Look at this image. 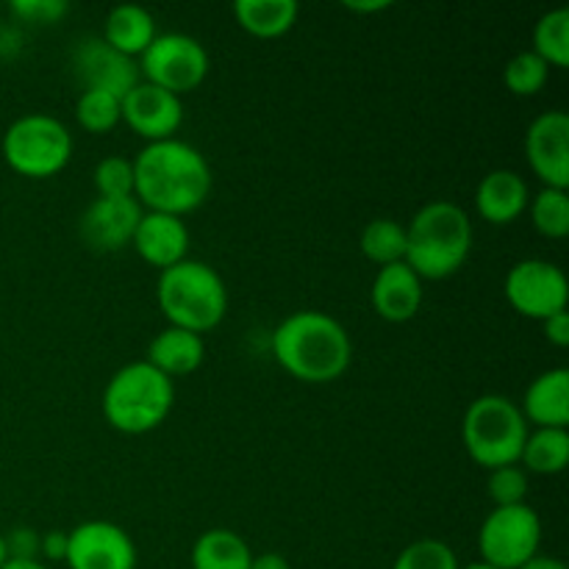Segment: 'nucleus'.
Returning <instances> with one entry per match:
<instances>
[{
	"mask_svg": "<svg viewBox=\"0 0 569 569\" xmlns=\"http://www.w3.org/2000/svg\"><path fill=\"white\" fill-rule=\"evenodd\" d=\"M206 359V345L200 333L187 331V328L167 326L164 331L156 333L148 345V365H153L161 376L172 378L189 376L198 370Z\"/></svg>",
	"mask_w": 569,
	"mask_h": 569,
	"instance_id": "nucleus-20",
	"label": "nucleus"
},
{
	"mask_svg": "<svg viewBox=\"0 0 569 569\" xmlns=\"http://www.w3.org/2000/svg\"><path fill=\"white\" fill-rule=\"evenodd\" d=\"M139 72H142V81L156 83L181 98L183 92H192L203 83L209 72V53L189 33H156L148 50L139 56Z\"/></svg>",
	"mask_w": 569,
	"mask_h": 569,
	"instance_id": "nucleus-9",
	"label": "nucleus"
},
{
	"mask_svg": "<svg viewBox=\"0 0 569 569\" xmlns=\"http://www.w3.org/2000/svg\"><path fill=\"white\" fill-rule=\"evenodd\" d=\"M144 209L133 194L128 198H94L78 220V233L98 253H117L131 244Z\"/></svg>",
	"mask_w": 569,
	"mask_h": 569,
	"instance_id": "nucleus-13",
	"label": "nucleus"
},
{
	"mask_svg": "<svg viewBox=\"0 0 569 569\" xmlns=\"http://www.w3.org/2000/svg\"><path fill=\"white\" fill-rule=\"evenodd\" d=\"M528 433L531 431H528L522 409L506 395H481L472 400L461 422L467 453L487 470L520 465Z\"/></svg>",
	"mask_w": 569,
	"mask_h": 569,
	"instance_id": "nucleus-6",
	"label": "nucleus"
},
{
	"mask_svg": "<svg viewBox=\"0 0 569 569\" xmlns=\"http://www.w3.org/2000/svg\"><path fill=\"white\" fill-rule=\"evenodd\" d=\"M472 248L470 214L453 200H431L406 226V264L420 278L453 276Z\"/></svg>",
	"mask_w": 569,
	"mask_h": 569,
	"instance_id": "nucleus-3",
	"label": "nucleus"
},
{
	"mask_svg": "<svg viewBox=\"0 0 569 569\" xmlns=\"http://www.w3.org/2000/svg\"><path fill=\"white\" fill-rule=\"evenodd\" d=\"M122 120L148 142H161V139H172V133L181 128L183 103L178 94L150 81H139L122 98Z\"/></svg>",
	"mask_w": 569,
	"mask_h": 569,
	"instance_id": "nucleus-15",
	"label": "nucleus"
},
{
	"mask_svg": "<svg viewBox=\"0 0 569 569\" xmlns=\"http://www.w3.org/2000/svg\"><path fill=\"white\" fill-rule=\"evenodd\" d=\"M531 203V192L520 172L492 170L476 189V209L492 226H509Z\"/></svg>",
	"mask_w": 569,
	"mask_h": 569,
	"instance_id": "nucleus-18",
	"label": "nucleus"
},
{
	"mask_svg": "<svg viewBox=\"0 0 569 569\" xmlns=\"http://www.w3.org/2000/svg\"><path fill=\"white\" fill-rule=\"evenodd\" d=\"M39 539L31 528H17L11 537H6V548H9V559H37Z\"/></svg>",
	"mask_w": 569,
	"mask_h": 569,
	"instance_id": "nucleus-34",
	"label": "nucleus"
},
{
	"mask_svg": "<svg viewBox=\"0 0 569 569\" xmlns=\"http://www.w3.org/2000/svg\"><path fill=\"white\" fill-rule=\"evenodd\" d=\"M465 569H498V567H489V565H483V561H478V565H467Z\"/></svg>",
	"mask_w": 569,
	"mask_h": 569,
	"instance_id": "nucleus-42",
	"label": "nucleus"
},
{
	"mask_svg": "<svg viewBox=\"0 0 569 569\" xmlns=\"http://www.w3.org/2000/svg\"><path fill=\"white\" fill-rule=\"evenodd\" d=\"M548 76H550V64L542 59V56L533 53V50H520V53H517L503 70L506 87H509L515 94H522V98L537 94L539 89L548 83Z\"/></svg>",
	"mask_w": 569,
	"mask_h": 569,
	"instance_id": "nucleus-29",
	"label": "nucleus"
},
{
	"mask_svg": "<svg viewBox=\"0 0 569 569\" xmlns=\"http://www.w3.org/2000/svg\"><path fill=\"white\" fill-rule=\"evenodd\" d=\"M72 156V133L59 117L31 111L6 128L3 159L26 178H48L67 167Z\"/></svg>",
	"mask_w": 569,
	"mask_h": 569,
	"instance_id": "nucleus-7",
	"label": "nucleus"
},
{
	"mask_svg": "<svg viewBox=\"0 0 569 569\" xmlns=\"http://www.w3.org/2000/svg\"><path fill=\"white\" fill-rule=\"evenodd\" d=\"M72 72L83 89H100V92L126 98L139 81V61L111 48L103 37H83L72 48Z\"/></svg>",
	"mask_w": 569,
	"mask_h": 569,
	"instance_id": "nucleus-12",
	"label": "nucleus"
},
{
	"mask_svg": "<svg viewBox=\"0 0 569 569\" xmlns=\"http://www.w3.org/2000/svg\"><path fill=\"white\" fill-rule=\"evenodd\" d=\"M103 39L120 53L142 56L148 44L156 39V20L144 6L120 3L109 11L103 22Z\"/></svg>",
	"mask_w": 569,
	"mask_h": 569,
	"instance_id": "nucleus-21",
	"label": "nucleus"
},
{
	"mask_svg": "<svg viewBox=\"0 0 569 569\" xmlns=\"http://www.w3.org/2000/svg\"><path fill=\"white\" fill-rule=\"evenodd\" d=\"M70 569H137V545L126 528L106 520H89L67 531Z\"/></svg>",
	"mask_w": 569,
	"mask_h": 569,
	"instance_id": "nucleus-11",
	"label": "nucleus"
},
{
	"mask_svg": "<svg viewBox=\"0 0 569 569\" xmlns=\"http://www.w3.org/2000/svg\"><path fill=\"white\" fill-rule=\"evenodd\" d=\"M372 306L389 322H406L420 311L422 278L406 261H395L378 270L370 289Z\"/></svg>",
	"mask_w": 569,
	"mask_h": 569,
	"instance_id": "nucleus-17",
	"label": "nucleus"
},
{
	"mask_svg": "<svg viewBox=\"0 0 569 569\" xmlns=\"http://www.w3.org/2000/svg\"><path fill=\"white\" fill-rule=\"evenodd\" d=\"M542 328H545V337H548L550 342L556 345V348H567V345H569V315H567V309L559 311V315L548 317V320H542Z\"/></svg>",
	"mask_w": 569,
	"mask_h": 569,
	"instance_id": "nucleus-35",
	"label": "nucleus"
},
{
	"mask_svg": "<svg viewBox=\"0 0 569 569\" xmlns=\"http://www.w3.org/2000/svg\"><path fill=\"white\" fill-rule=\"evenodd\" d=\"M348 9H353V11H381V9H389V3L387 0H376V3H353V0H348Z\"/></svg>",
	"mask_w": 569,
	"mask_h": 569,
	"instance_id": "nucleus-40",
	"label": "nucleus"
},
{
	"mask_svg": "<svg viewBox=\"0 0 569 569\" xmlns=\"http://www.w3.org/2000/svg\"><path fill=\"white\" fill-rule=\"evenodd\" d=\"M522 417L537 428H567L569 426V370L542 372L533 378L522 400Z\"/></svg>",
	"mask_w": 569,
	"mask_h": 569,
	"instance_id": "nucleus-19",
	"label": "nucleus"
},
{
	"mask_svg": "<svg viewBox=\"0 0 569 569\" xmlns=\"http://www.w3.org/2000/svg\"><path fill=\"white\" fill-rule=\"evenodd\" d=\"M253 553L237 531L211 528L192 545V569H250Z\"/></svg>",
	"mask_w": 569,
	"mask_h": 569,
	"instance_id": "nucleus-22",
	"label": "nucleus"
},
{
	"mask_svg": "<svg viewBox=\"0 0 569 569\" xmlns=\"http://www.w3.org/2000/svg\"><path fill=\"white\" fill-rule=\"evenodd\" d=\"M250 569H292L289 567V561L283 559L281 553H261V556H253V565Z\"/></svg>",
	"mask_w": 569,
	"mask_h": 569,
	"instance_id": "nucleus-37",
	"label": "nucleus"
},
{
	"mask_svg": "<svg viewBox=\"0 0 569 569\" xmlns=\"http://www.w3.org/2000/svg\"><path fill=\"white\" fill-rule=\"evenodd\" d=\"M526 156L545 187H569V114L561 109L545 111L526 133Z\"/></svg>",
	"mask_w": 569,
	"mask_h": 569,
	"instance_id": "nucleus-14",
	"label": "nucleus"
},
{
	"mask_svg": "<svg viewBox=\"0 0 569 569\" xmlns=\"http://www.w3.org/2000/svg\"><path fill=\"white\" fill-rule=\"evenodd\" d=\"M131 244L148 264L167 270L187 259L189 228L183 217L161 214V211H144L139 220Z\"/></svg>",
	"mask_w": 569,
	"mask_h": 569,
	"instance_id": "nucleus-16",
	"label": "nucleus"
},
{
	"mask_svg": "<svg viewBox=\"0 0 569 569\" xmlns=\"http://www.w3.org/2000/svg\"><path fill=\"white\" fill-rule=\"evenodd\" d=\"M211 181L206 156L183 139L148 142L133 159V198L144 211L183 217L206 203Z\"/></svg>",
	"mask_w": 569,
	"mask_h": 569,
	"instance_id": "nucleus-1",
	"label": "nucleus"
},
{
	"mask_svg": "<svg viewBox=\"0 0 569 569\" xmlns=\"http://www.w3.org/2000/svg\"><path fill=\"white\" fill-rule=\"evenodd\" d=\"M392 569H459V559L439 539H417L395 559Z\"/></svg>",
	"mask_w": 569,
	"mask_h": 569,
	"instance_id": "nucleus-30",
	"label": "nucleus"
},
{
	"mask_svg": "<svg viewBox=\"0 0 569 569\" xmlns=\"http://www.w3.org/2000/svg\"><path fill=\"white\" fill-rule=\"evenodd\" d=\"M176 387L148 361H131L109 378L103 415L122 433H148L170 417Z\"/></svg>",
	"mask_w": 569,
	"mask_h": 569,
	"instance_id": "nucleus-5",
	"label": "nucleus"
},
{
	"mask_svg": "<svg viewBox=\"0 0 569 569\" xmlns=\"http://www.w3.org/2000/svg\"><path fill=\"white\" fill-rule=\"evenodd\" d=\"M39 550L48 559H64L67 556V531H48L39 539Z\"/></svg>",
	"mask_w": 569,
	"mask_h": 569,
	"instance_id": "nucleus-36",
	"label": "nucleus"
},
{
	"mask_svg": "<svg viewBox=\"0 0 569 569\" xmlns=\"http://www.w3.org/2000/svg\"><path fill=\"white\" fill-rule=\"evenodd\" d=\"M6 561H9V548H6V537L0 533V567H3Z\"/></svg>",
	"mask_w": 569,
	"mask_h": 569,
	"instance_id": "nucleus-41",
	"label": "nucleus"
},
{
	"mask_svg": "<svg viewBox=\"0 0 569 569\" xmlns=\"http://www.w3.org/2000/svg\"><path fill=\"white\" fill-rule=\"evenodd\" d=\"M92 181L100 198H128L133 194V161L126 156H106L94 164Z\"/></svg>",
	"mask_w": 569,
	"mask_h": 569,
	"instance_id": "nucleus-31",
	"label": "nucleus"
},
{
	"mask_svg": "<svg viewBox=\"0 0 569 569\" xmlns=\"http://www.w3.org/2000/svg\"><path fill=\"white\" fill-rule=\"evenodd\" d=\"M506 298L531 320H548L567 309L569 281L559 264L545 259L517 261L506 276Z\"/></svg>",
	"mask_w": 569,
	"mask_h": 569,
	"instance_id": "nucleus-10",
	"label": "nucleus"
},
{
	"mask_svg": "<svg viewBox=\"0 0 569 569\" xmlns=\"http://www.w3.org/2000/svg\"><path fill=\"white\" fill-rule=\"evenodd\" d=\"M520 461L526 472L537 476H559L569 461V433L567 428H537L528 433L522 445Z\"/></svg>",
	"mask_w": 569,
	"mask_h": 569,
	"instance_id": "nucleus-24",
	"label": "nucleus"
},
{
	"mask_svg": "<svg viewBox=\"0 0 569 569\" xmlns=\"http://www.w3.org/2000/svg\"><path fill=\"white\" fill-rule=\"evenodd\" d=\"M295 0H237L233 17L248 33L261 39H272L287 33L298 20Z\"/></svg>",
	"mask_w": 569,
	"mask_h": 569,
	"instance_id": "nucleus-23",
	"label": "nucleus"
},
{
	"mask_svg": "<svg viewBox=\"0 0 569 569\" xmlns=\"http://www.w3.org/2000/svg\"><path fill=\"white\" fill-rule=\"evenodd\" d=\"M76 120L89 133H106L122 120V100L100 89H83L76 103Z\"/></svg>",
	"mask_w": 569,
	"mask_h": 569,
	"instance_id": "nucleus-28",
	"label": "nucleus"
},
{
	"mask_svg": "<svg viewBox=\"0 0 569 569\" xmlns=\"http://www.w3.org/2000/svg\"><path fill=\"white\" fill-rule=\"evenodd\" d=\"M542 520L528 503L495 506L478 531V550L483 565L498 569H520L539 553Z\"/></svg>",
	"mask_w": 569,
	"mask_h": 569,
	"instance_id": "nucleus-8",
	"label": "nucleus"
},
{
	"mask_svg": "<svg viewBox=\"0 0 569 569\" xmlns=\"http://www.w3.org/2000/svg\"><path fill=\"white\" fill-rule=\"evenodd\" d=\"M487 487L495 506H520L526 503L528 495V472L517 465L498 467V470H489Z\"/></svg>",
	"mask_w": 569,
	"mask_h": 569,
	"instance_id": "nucleus-32",
	"label": "nucleus"
},
{
	"mask_svg": "<svg viewBox=\"0 0 569 569\" xmlns=\"http://www.w3.org/2000/svg\"><path fill=\"white\" fill-rule=\"evenodd\" d=\"M533 228L548 239H565L569 233V194L567 189L545 187L537 198L528 203Z\"/></svg>",
	"mask_w": 569,
	"mask_h": 569,
	"instance_id": "nucleus-27",
	"label": "nucleus"
},
{
	"mask_svg": "<svg viewBox=\"0 0 569 569\" xmlns=\"http://www.w3.org/2000/svg\"><path fill=\"white\" fill-rule=\"evenodd\" d=\"M156 300L170 326L206 333L222 322L228 311L226 281L214 267L198 259H183L161 270Z\"/></svg>",
	"mask_w": 569,
	"mask_h": 569,
	"instance_id": "nucleus-4",
	"label": "nucleus"
},
{
	"mask_svg": "<svg viewBox=\"0 0 569 569\" xmlns=\"http://www.w3.org/2000/svg\"><path fill=\"white\" fill-rule=\"evenodd\" d=\"M0 569H48V567L39 565L37 559H9Z\"/></svg>",
	"mask_w": 569,
	"mask_h": 569,
	"instance_id": "nucleus-39",
	"label": "nucleus"
},
{
	"mask_svg": "<svg viewBox=\"0 0 569 569\" xmlns=\"http://www.w3.org/2000/svg\"><path fill=\"white\" fill-rule=\"evenodd\" d=\"M11 11L26 22L53 26V22H59L70 11V3L67 0H14Z\"/></svg>",
	"mask_w": 569,
	"mask_h": 569,
	"instance_id": "nucleus-33",
	"label": "nucleus"
},
{
	"mask_svg": "<svg viewBox=\"0 0 569 569\" xmlns=\"http://www.w3.org/2000/svg\"><path fill=\"white\" fill-rule=\"evenodd\" d=\"M533 53L542 56L550 67L569 64V9H550L539 17L533 28Z\"/></svg>",
	"mask_w": 569,
	"mask_h": 569,
	"instance_id": "nucleus-26",
	"label": "nucleus"
},
{
	"mask_svg": "<svg viewBox=\"0 0 569 569\" xmlns=\"http://www.w3.org/2000/svg\"><path fill=\"white\" fill-rule=\"evenodd\" d=\"M520 569H569L565 561L556 559V556H542L537 553L531 561H526Z\"/></svg>",
	"mask_w": 569,
	"mask_h": 569,
	"instance_id": "nucleus-38",
	"label": "nucleus"
},
{
	"mask_svg": "<svg viewBox=\"0 0 569 569\" xmlns=\"http://www.w3.org/2000/svg\"><path fill=\"white\" fill-rule=\"evenodd\" d=\"M361 253L367 256L376 264L387 267L395 261L406 259V226H400L398 220H389V217H378V220L367 222L365 231L359 239Z\"/></svg>",
	"mask_w": 569,
	"mask_h": 569,
	"instance_id": "nucleus-25",
	"label": "nucleus"
},
{
	"mask_svg": "<svg viewBox=\"0 0 569 569\" xmlns=\"http://www.w3.org/2000/svg\"><path fill=\"white\" fill-rule=\"evenodd\" d=\"M272 356L292 378L306 383L337 381L353 359L350 333L326 311H295L272 331Z\"/></svg>",
	"mask_w": 569,
	"mask_h": 569,
	"instance_id": "nucleus-2",
	"label": "nucleus"
}]
</instances>
